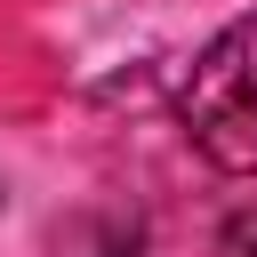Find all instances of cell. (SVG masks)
<instances>
[{
    "mask_svg": "<svg viewBox=\"0 0 257 257\" xmlns=\"http://www.w3.org/2000/svg\"><path fill=\"white\" fill-rule=\"evenodd\" d=\"M177 120L193 137V153L225 177H257V8L233 16L185 72Z\"/></svg>",
    "mask_w": 257,
    "mask_h": 257,
    "instance_id": "obj_1",
    "label": "cell"
},
{
    "mask_svg": "<svg viewBox=\"0 0 257 257\" xmlns=\"http://www.w3.org/2000/svg\"><path fill=\"white\" fill-rule=\"evenodd\" d=\"M209 257H257V201H241L225 225H217V249Z\"/></svg>",
    "mask_w": 257,
    "mask_h": 257,
    "instance_id": "obj_2",
    "label": "cell"
}]
</instances>
